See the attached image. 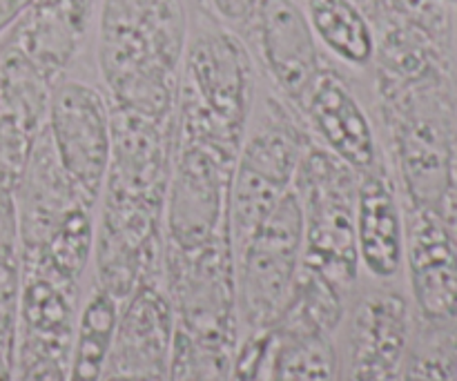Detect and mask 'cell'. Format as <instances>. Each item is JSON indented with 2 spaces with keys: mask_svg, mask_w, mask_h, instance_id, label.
I'll return each mask as SVG.
<instances>
[{
  "mask_svg": "<svg viewBox=\"0 0 457 381\" xmlns=\"http://www.w3.org/2000/svg\"><path fill=\"white\" fill-rule=\"evenodd\" d=\"M187 43L183 0H103L96 61L119 110L168 120L177 107Z\"/></svg>",
  "mask_w": 457,
  "mask_h": 381,
  "instance_id": "6da1fadb",
  "label": "cell"
},
{
  "mask_svg": "<svg viewBox=\"0 0 457 381\" xmlns=\"http://www.w3.org/2000/svg\"><path fill=\"white\" fill-rule=\"evenodd\" d=\"M254 101V67L239 38L228 29L199 31L187 43L177 103L181 132L241 150Z\"/></svg>",
  "mask_w": 457,
  "mask_h": 381,
  "instance_id": "7a4b0ae2",
  "label": "cell"
},
{
  "mask_svg": "<svg viewBox=\"0 0 457 381\" xmlns=\"http://www.w3.org/2000/svg\"><path fill=\"white\" fill-rule=\"evenodd\" d=\"M357 178L348 165L324 147L303 152L295 192L303 214V254L312 275L330 284L355 279Z\"/></svg>",
  "mask_w": 457,
  "mask_h": 381,
  "instance_id": "3957f363",
  "label": "cell"
},
{
  "mask_svg": "<svg viewBox=\"0 0 457 381\" xmlns=\"http://www.w3.org/2000/svg\"><path fill=\"white\" fill-rule=\"evenodd\" d=\"M49 143L80 203L94 208L112 165V112L98 87L79 79L54 83L47 107Z\"/></svg>",
  "mask_w": 457,
  "mask_h": 381,
  "instance_id": "277c9868",
  "label": "cell"
},
{
  "mask_svg": "<svg viewBox=\"0 0 457 381\" xmlns=\"http://www.w3.org/2000/svg\"><path fill=\"white\" fill-rule=\"evenodd\" d=\"M168 195V226L181 250H201L228 219V199L237 156L212 141L179 134Z\"/></svg>",
  "mask_w": 457,
  "mask_h": 381,
  "instance_id": "5b68a950",
  "label": "cell"
},
{
  "mask_svg": "<svg viewBox=\"0 0 457 381\" xmlns=\"http://www.w3.org/2000/svg\"><path fill=\"white\" fill-rule=\"evenodd\" d=\"M303 248V214L297 192L288 190L244 245L245 297L257 321L279 311Z\"/></svg>",
  "mask_w": 457,
  "mask_h": 381,
  "instance_id": "8992f818",
  "label": "cell"
},
{
  "mask_svg": "<svg viewBox=\"0 0 457 381\" xmlns=\"http://www.w3.org/2000/svg\"><path fill=\"white\" fill-rule=\"evenodd\" d=\"M257 36L263 65L286 101L302 110L321 74L317 36L297 0H259Z\"/></svg>",
  "mask_w": 457,
  "mask_h": 381,
  "instance_id": "52a82bcc",
  "label": "cell"
},
{
  "mask_svg": "<svg viewBox=\"0 0 457 381\" xmlns=\"http://www.w3.org/2000/svg\"><path fill=\"white\" fill-rule=\"evenodd\" d=\"M302 112L326 152L357 174L379 168L373 123L351 85L333 70H321Z\"/></svg>",
  "mask_w": 457,
  "mask_h": 381,
  "instance_id": "ba28073f",
  "label": "cell"
},
{
  "mask_svg": "<svg viewBox=\"0 0 457 381\" xmlns=\"http://www.w3.org/2000/svg\"><path fill=\"white\" fill-rule=\"evenodd\" d=\"M357 257L370 275L395 277L404 259V221L395 190L382 165L357 178L355 203Z\"/></svg>",
  "mask_w": 457,
  "mask_h": 381,
  "instance_id": "9c48e42d",
  "label": "cell"
},
{
  "mask_svg": "<svg viewBox=\"0 0 457 381\" xmlns=\"http://www.w3.org/2000/svg\"><path fill=\"white\" fill-rule=\"evenodd\" d=\"M411 281L420 308L431 321L457 317V253L449 232L428 210L409 223Z\"/></svg>",
  "mask_w": 457,
  "mask_h": 381,
  "instance_id": "30bf717a",
  "label": "cell"
},
{
  "mask_svg": "<svg viewBox=\"0 0 457 381\" xmlns=\"http://www.w3.org/2000/svg\"><path fill=\"white\" fill-rule=\"evenodd\" d=\"M94 3L96 0H38L31 7L34 16H29L25 43L16 47L54 80L70 62Z\"/></svg>",
  "mask_w": 457,
  "mask_h": 381,
  "instance_id": "8fae6325",
  "label": "cell"
},
{
  "mask_svg": "<svg viewBox=\"0 0 457 381\" xmlns=\"http://www.w3.org/2000/svg\"><path fill=\"white\" fill-rule=\"evenodd\" d=\"M400 152L411 196L422 210L440 203L449 183V159L440 128L428 119H411L402 125Z\"/></svg>",
  "mask_w": 457,
  "mask_h": 381,
  "instance_id": "7c38bea8",
  "label": "cell"
},
{
  "mask_svg": "<svg viewBox=\"0 0 457 381\" xmlns=\"http://www.w3.org/2000/svg\"><path fill=\"white\" fill-rule=\"evenodd\" d=\"M317 40L339 61L366 67L375 56L373 25L355 0H303Z\"/></svg>",
  "mask_w": 457,
  "mask_h": 381,
  "instance_id": "4fadbf2b",
  "label": "cell"
},
{
  "mask_svg": "<svg viewBox=\"0 0 457 381\" xmlns=\"http://www.w3.org/2000/svg\"><path fill=\"white\" fill-rule=\"evenodd\" d=\"M52 80L18 47H12L0 62V98L4 114L12 116L27 134L36 137L47 119Z\"/></svg>",
  "mask_w": 457,
  "mask_h": 381,
  "instance_id": "5bb4252c",
  "label": "cell"
},
{
  "mask_svg": "<svg viewBox=\"0 0 457 381\" xmlns=\"http://www.w3.org/2000/svg\"><path fill=\"white\" fill-rule=\"evenodd\" d=\"M114 328V306L107 294H96L85 311L80 330L79 352H76L74 377L71 381H96L105 360L107 344Z\"/></svg>",
  "mask_w": 457,
  "mask_h": 381,
  "instance_id": "9a60e30c",
  "label": "cell"
},
{
  "mask_svg": "<svg viewBox=\"0 0 457 381\" xmlns=\"http://www.w3.org/2000/svg\"><path fill=\"white\" fill-rule=\"evenodd\" d=\"M330 352L320 337H306L288 348L279 364V381H330Z\"/></svg>",
  "mask_w": 457,
  "mask_h": 381,
  "instance_id": "2e32d148",
  "label": "cell"
},
{
  "mask_svg": "<svg viewBox=\"0 0 457 381\" xmlns=\"http://www.w3.org/2000/svg\"><path fill=\"white\" fill-rule=\"evenodd\" d=\"M18 205L13 199V186L0 181V261H9L16 250Z\"/></svg>",
  "mask_w": 457,
  "mask_h": 381,
  "instance_id": "e0dca14e",
  "label": "cell"
},
{
  "mask_svg": "<svg viewBox=\"0 0 457 381\" xmlns=\"http://www.w3.org/2000/svg\"><path fill=\"white\" fill-rule=\"evenodd\" d=\"M36 3L38 0H0V34H4Z\"/></svg>",
  "mask_w": 457,
  "mask_h": 381,
  "instance_id": "ac0fdd59",
  "label": "cell"
},
{
  "mask_svg": "<svg viewBox=\"0 0 457 381\" xmlns=\"http://www.w3.org/2000/svg\"><path fill=\"white\" fill-rule=\"evenodd\" d=\"M355 3H360V4H361V3H364V0H355Z\"/></svg>",
  "mask_w": 457,
  "mask_h": 381,
  "instance_id": "d6986e66",
  "label": "cell"
}]
</instances>
